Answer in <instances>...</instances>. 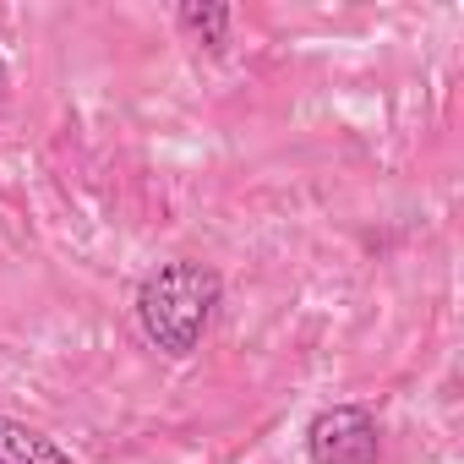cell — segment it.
<instances>
[{
  "label": "cell",
  "mask_w": 464,
  "mask_h": 464,
  "mask_svg": "<svg viewBox=\"0 0 464 464\" xmlns=\"http://www.w3.org/2000/svg\"><path fill=\"white\" fill-rule=\"evenodd\" d=\"M0 464H77L55 437H44L39 426L0 415Z\"/></svg>",
  "instance_id": "3"
},
{
  "label": "cell",
  "mask_w": 464,
  "mask_h": 464,
  "mask_svg": "<svg viewBox=\"0 0 464 464\" xmlns=\"http://www.w3.org/2000/svg\"><path fill=\"white\" fill-rule=\"evenodd\" d=\"M306 459L312 464H377L382 459V426L366 404H328L306 426Z\"/></svg>",
  "instance_id": "2"
},
{
  "label": "cell",
  "mask_w": 464,
  "mask_h": 464,
  "mask_svg": "<svg viewBox=\"0 0 464 464\" xmlns=\"http://www.w3.org/2000/svg\"><path fill=\"white\" fill-rule=\"evenodd\" d=\"M224 285L208 263H159L142 285H137V328L148 334V344L169 361H186L202 350L208 339V323H213V306H218Z\"/></svg>",
  "instance_id": "1"
},
{
  "label": "cell",
  "mask_w": 464,
  "mask_h": 464,
  "mask_svg": "<svg viewBox=\"0 0 464 464\" xmlns=\"http://www.w3.org/2000/svg\"><path fill=\"white\" fill-rule=\"evenodd\" d=\"M6 88H12V72H6V61H0V110H6Z\"/></svg>",
  "instance_id": "5"
},
{
  "label": "cell",
  "mask_w": 464,
  "mask_h": 464,
  "mask_svg": "<svg viewBox=\"0 0 464 464\" xmlns=\"http://www.w3.org/2000/svg\"><path fill=\"white\" fill-rule=\"evenodd\" d=\"M229 23H236V12H229L224 0H186V6L175 12V28H180L191 44L213 50V55L229 44Z\"/></svg>",
  "instance_id": "4"
}]
</instances>
